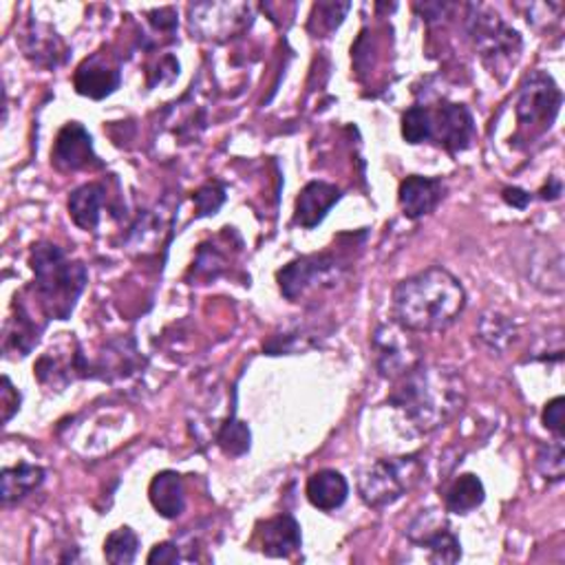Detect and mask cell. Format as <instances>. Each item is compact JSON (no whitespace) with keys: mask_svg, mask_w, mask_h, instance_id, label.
<instances>
[{"mask_svg":"<svg viewBox=\"0 0 565 565\" xmlns=\"http://www.w3.org/2000/svg\"><path fill=\"white\" fill-rule=\"evenodd\" d=\"M389 407H393L409 431L433 433L454 420L467 402V385L456 369L420 363L393 382Z\"/></svg>","mask_w":565,"mask_h":565,"instance_id":"cell-1","label":"cell"},{"mask_svg":"<svg viewBox=\"0 0 565 565\" xmlns=\"http://www.w3.org/2000/svg\"><path fill=\"white\" fill-rule=\"evenodd\" d=\"M467 307V292L442 266L426 268L393 290V320L409 331L435 333L454 325Z\"/></svg>","mask_w":565,"mask_h":565,"instance_id":"cell-2","label":"cell"},{"mask_svg":"<svg viewBox=\"0 0 565 565\" xmlns=\"http://www.w3.org/2000/svg\"><path fill=\"white\" fill-rule=\"evenodd\" d=\"M34 301L47 320H69L89 281L86 268L67 257L60 246L38 244L32 250Z\"/></svg>","mask_w":565,"mask_h":565,"instance_id":"cell-3","label":"cell"},{"mask_svg":"<svg viewBox=\"0 0 565 565\" xmlns=\"http://www.w3.org/2000/svg\"><path fill=\"white\" fill-rule=\"evenodd\" d=\"M467 27L482 62L504 82L523 49L519 32H515L484 5H469Z\"/></svg>","mask_w":565,"mask_h":565,"instance_id":"cell-4","label":"cell"},{"mask_svg":"<svg viewBox=\"0 0 565 565\" xmlns=\"http://www.w3.org/2000/svg\"><path fill=\"white\" fill-rule=\"evenodd\" d=\"M424 475L417 456L385 458L369 464L358 480L361 497L372 508H387L413 491Z\"/></svg>","mask_w":565,"mask_h":565,"instance_id":"cell-5","label":"cell"},{"mask_svg":"<svg viewBox=\"0 0 565 565\" xmlns=\"http://www.w3.org/2000/svg\"><path fill=\"white\" fill-rule=\"evenodd\" d=\"M563 104V93L558 84L545 73V71H532L517 97V125L519 136H523L526 142L543 136L556 120L558 110Z\"/></svg>","mask_w":565,"mask_h":565,"instance_id":"cell-6","label":"cell"},{"mask_svg":"<svg viewBox=\"0 0 565 565\" xmlns=\"http://www.w3.org/2000/svg\"><path fill=\"white\" fill-rule=\"evenodd\" d=\"M372 354L378 374L391 382L400 380L409 372H413L422 358V348L415 341L413 331L404 329L402 325L382 322L372 333Z\"/></svg>","mask_w":565,"mask_h":565,"instance_id":"cell-7","label":"cell"},{"mask_svg":"<svg viewBox=\"0 0 565 565\" xmlns=\"http://www.w3.org/2000/svg\"><path fill=\"white\" fill-rule=\"evenodd\" d=\"M190 32L203 40H228L252 25V8L246 3H197L188 8Z\"/></svg>","mask_w":565,"mask_h":565,"instance_id":"cell-8","label":"cell"},{"mask_svg":"<svg viewBox=\"0 0 565 565\" xmlns=\"http://www.w3.org/2000/svg\"><path fill=\"white\" fill-rule=\"evenodd\" d=\"M338 279H341V266H338V261L331 255H311L294 259L276 274L281 294L294 303L318 287L333 285Z\"/></svg>","mask_w":565,"mask_h":565,"instance_id":"cell-9","label":"cell"},{"mask_svg":"<svg viewBox=\"0 0 565 565\" xmlns=\"http://www.w3.org/2000/svg\"><path fill=\"white\" fill-rule=\"evenodd\" d=\"M407 537L417 548L426 550L435 563H458L462 558V543L450 530L448 521L435 510H422L407 528Z\"/></svg>","mask_w":565,"mask_h":565,"instance_id":"cell-10","label":"cell"},{"mask_svg":"<svg viewBox=\"0 0 565 565\" xmlns=\"http://www.w3.org/2000/svg\"><path fill=\"white\" fill-rule=\"evenodd\" d=\"M473 113L464 104L444 102L431 108V142L448 153H462L475 142Z\"/></svg>","mask_w":565,"mask_h":565,"instance_id":"cell-11","label":"cell"},{"mask_svg":"<svg viewBox=\"0 0 565 565\" xmlns=\"http://www.w3.org/2000/svg\"><path fill=\"white\" fill-rule=\"evenodd\" d=\"M51 164L62 173L102 168V162L93 151V138L80 122H69L60 129L51 151Z\"/></svg>","mask_w":565,"mask_h":565,"instance_id":"cell-12","label":"cell"},{"mask_svg":"<svg viewBox=\"0 0 565 565\" xmlns=\"http://www.w3.org/2000/svg\"><path fill=\"white\" fill-rule=\"evenodd\" d=\"M122 84V71L116 60H110L106 54H93L86 58L73 75V86L80 95L91 99H104L110 93H116Z\"/></svg>","mask_w":565,"mask_h":565,"instance_id":"cell-13","label":"cell"},{"mask_svg":"<svg viewBox=\"0 0 565 565\" xmlns=\"http://www.w3.org/2000/svg\"><path fill=\"white\" fill-rule=\"evenodd\" d=\"M45 325L34 318L25 301L16 296L14 314L5 320L3 329V352L8 358H25L34 352V348L40 341Z\"/></svg>","mask_w":565,"mask_h":565,"instance_id":"cell-14","label":"cell"},{"mask_svg":"<svg viewBox=\"0 0 565 565\" xmlns=\"http://www.w3.org/2000/svg\"><path fill=\"white\" fill-rule=\"evenodd\" d=\"M444 181L439 177H422V175H409L398 190V203L407 219L417 221L426 214H431L439 201L444 199Z\"/></svg>","mask_w":565,"mask_h":565,"instance_id":"cell-15","label":"cell"},{"mask_svg":"<svg viewBox=\"0 0 565 565\" xmlns=\"http://www.w3.org/2000/svg\"><path fill=\"white\" fill-rule=\"evenodd\" d=\"M343 190L327 184V181H309L301 195L296 197V205H294V223L301 225L305 231L316 228L327 216V212L341 201Z\"/></svg>","mask_w":565,"mask_h":565,"instance_id":"cell-16","label":"cell"},{"mask_svg":"<svg viewBox=\"0 0 565 565\" xmlns=\"http://www.w3.org/2000/svg\"><path fill=\"white\" fill-rule=\"evenodd\" d=\"M89 367L91 363L82 356V352H67V356L47 352L34 367V374L38 382L47 389L64 391L69 382L75 378H89Z\"/></svg>","mask_w":565,"mask_h":565,"instance_id":"cell-17","label":"cell"},{"mask_svg":"<svg viewBox=\"0 0 565 565\" xmlns=\"http://www.w3.org/2000/svg\"><path fill=\"white\" fill-rule=\"evenodd\" d=\"M259 541H261V552L266 556L290 558L303 545L301 523L287 513L276 515L261 526Z\"/></svg>","mask_w":565,"mask_h":565,"instance_id":"cell-18","label":"cell"},{"mask_svg":"<svg viewBox=\"0 0 565 565\" xmlns=\"http://www.w3.org/2000/svg\"><path fill=\"white\" fill-rule=\"evenodd\" d=\"M23 51L34 64L45 69L60 67L69 54L64 40L51 27L40 23H30V30L23 38Z\"/></svg>","mask_w":565,"mask_h":565,"instance_id":"cell-19","label":"cell"},{"mask_svg":"<svg viewBox=\"0 0 565 565\" xmlns=\"http://www.w3.org/2000/svg\"><path fill=\"white\" fill-rule=\"evenodd\" d=\"M305 495L314 508L322 513H331L348 502L350 484L343 473H338L333 469H322L307 480Z\"/></svg>","mask_w":565,"mask_h":565,"instance_id":"cell-20","label":"cell"},{"mask_svg":"<svg viewBox=\"0 0 565 565\" xmlns=\"http://www.w3.org/2000/svg\"><path fill=\"white\" fill-rule=\"evenodd\" d=\"M149 499L157 515L164 519H177L186 508V489L181 475L175 471L157 473L149 486Z\"/></svg>","mask_w":565,"mask_h":565,"instance_id":"cell-21","label":"cell"},{"mask_svg":"<svg viewBox=\"0 0 565 565\" xmlns=\"http://www.w3.org/2000/svg\"><path fill=\"white\" fill-rule=\"evenodd\" d=\"M106 203V188L104 184L91 181L75 188L69 197V214L73 223L82 231H95L99 225L102 205Z\"/></svg>","mask_w":565,"mask_h":565,"instance_id":"cell-22","label":"cell"},{"mask_svg":"<svg viewBox=\"0 0 565 565\" xmlns=\"http://www.w3.org/2000/svg\"><path fill=\"white\" fill-rule=\"evenodd\" d=\"M484 499H486L484 484L473 473H464V475L456 478L444 493L446 510L456 513V515L473 513L475 508H480L484 504Z\"/></svg>","mask_w":565,"mask_h":565,"instance_id":"cell-23","label":"cell"},{"mask_svg":"<svg viewBox=\"0 0 565 565\" xmlns=\"http://www.w3.org/2000/svg\"><path fill=\"white\" fill-rule=\"evenodd\" d=\"M0 480H3V504L10 506L14 502L25 499L45 482V469L23 462L19 467L3 469Z\"/></svg>","mask_w":565,"mask_h":565,"instance_id":"cell-24","label":"cell"},{"mask_svg":"<svg viewBox=\"0 0 565 565\" xmlns=\"http://www.w3.org/2000/svg\"><path fill=\"white\" fill-rule=\"evenodd\" d=\"M138 552H140V537L129 526L113 530L104 541V558L113 565L136 563Z\"/></svg>","mask_w":565,"mask_h":565,"instance_id":"cell-25","label":"cell"},{"mask_svg":"<svg viewBox=\"0 0 565 565\" xmlns=\"http://www.w3.org/2000/svg\"><path fill=\"white\" fill-rule=\"evenodd\" d=\"M136 345L133 341L125 343H113L106 354H102V361L97 365V372H104L102 378H122L133 374L131 369H136Z\"/></svg>","mask_w":565,"mask_h":565,"instance_id":"cell-26","label":"cell"},{"mask_svg":"<svg viewBox=\"0 0 565 565\" xmlns=\"http://www.w3.org/2000/svg\"><path fill=\"white\" fill-rule=\"evenodd\" d=\"M250 442H252V433L248 424L237 417H231L216 433V446L231 458L246 456L250 450Z\"/></svg>","mask_w":565,"mask_h":565,"instance_id":"cell-27","label":"cell"},{"mask_svg":"<svg viewBox=\"0 0 565 565\" xmlns=\"http://www.w3.org/2000/svg\"><path fill=\"white\" fill-rule=\"evenodd\" d=\"M402 138L409 144L431 142V108L415 104L402 116Z\"/></svg>","mask_w":565,"mask_h":565,"instance_id":"cell-28","label":"cell"},{"mask_svg":"<svg viewBox=\"0 0 565 565\" xmlns=\"http://www.w3.org/2000/svg\"><path fill=\"white\" fill-rule=\"evenodd\" d=\"M537 471L548 480V482H561L565 475V448L563 439H554L550 444H543L537 454Z\"/></svg>","mask_w":565,"mask_h":565,"instance_id":"cell-29","label":"cell"},{"mask_svg":"<svg viewBox=\"0 0 565 565\" xmlns=\"http://www.w3.org/2000/svg\"><path fill=\"white\" fill-rule=\"evenodd\" d=\"M480 333L484 341L491 343L495 350H504L510 343L515 327L506 320V316L493 314V316H484V320L480 325Z\"/></svg>","mask_w":565,"mask_h":565,"instance_id":"cell-30","label":"cell"},{"mask_svg":"<svg viewBox=\"0 0 565 565\" xmlns=\"http://www.w3.org/2000/svg\"><path fill=\"white\" fill-rule=\"evenodd\" d=\"M195 205H197V216H210L216 214V210L225 201V186L221 181H208L195 192Z\"/></svg>","mask_w":565,"mask_h":565,"instance_id":"cell-31","label":"cell"},{"mask_svg":"<svg viewBox=\"0 0 565 565\" xmlns=\"http://www.w3.org/2000/svg\"><path fill=\"white\" fill-rule=\"evenodd\" d=\"M352 10L350 3H320L314 8V16L318 14V30L316 36L320 34H331L336 27H341L345 14Z\"/></svg>","mask_w":565,"mask_h":565,"instance_id":"cell-32","label":"cell"},{"mask_svg":"<svg viewBox=\"0 0 565 565\" xmlns=\"http://www.w3.org/2000/svg\"><path fill=\"white\" fill-rule=\"evenodd\" d=\"M225 268V259L219 255L214 246H199L197 261L192 266L195 276H205V279H216Z\"/></svg>","mask_w":565,"mask_h":565,"instance_id":"cell-33","label":"cell"},{"mask_svg":"<svg viewBox=\"0 0 565 565\" xmlns=\"http://www.w3.org/2000/svg\"><path fill=\"white\" fill-rule=\"evenodd\" d=\"M543 426L554 433L558 439H563V433H565V400L558 396L554 400H550L543 409Z\"/></svg>","mask_w":565,"mask_h":565,"instance_id":"cell-34","label":"cell"},{"mask_svg":"<svg viewBox=\"0 0 565 565\" xmlns=\"http://www.w3.org/2000/svg\"><path fill=\"white\" fill-rule=\"evenodd\" d=\"M21 402H23V398H21L19 389L5 376L3 378V389H0V407H3V422L5 424L21 411Z\"/></svg>","mask_w":565,"mask_h":565,"instance_id":"cell-35","label":"cell"},{"mask_svg":"<svg viewBox=\"0 0 565 565\" xmlns=\"http://www.w3.org/2000/svg\"><path fill=\"white\" fill-rule=\"evenodd\" d=\"M151 565L153 563H179L181 561V554H179V545L173 543V541H164V543H157L149 558H146Z\"/></svg>","mask_w":565,"mask_h":565,"instance_id":"cell-36","label":"cell"},{"mask_svg":"<svg viewBox=\"0 0 565 565\" xmlns=\"http://www.w3.org/2000/svg\"><path fill=\"white\" fill-rule=\"evenodd\" d=\"M502 197H504V201H506L508 205H513V208H517V210L528 208V203H530V199H532L526 190H521V188H517V186H513V188H504Z\"/></svg>","mask_w":565,"mask_h":565,"instance_id":"cell-37","label":"cell"},{"mask_svg":"<svg viewBox=\"0 0 565 565\" xmlns=\"http://www.w3.org/2000/svg\"><path fill=\"white\" fill-rule=\"evenodd\" d=\"M561 192H563V184H561V179H556V177H552L541 190H539V197L541 199H545V201H554V199H558L561 197Z\"/></svg>","mask_w":565,"mask_h":565,"instance_id":"cell-38","label":"cell"}]
</instances>
